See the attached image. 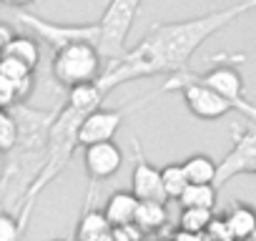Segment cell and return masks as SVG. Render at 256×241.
<instances>
[{
  "mask_svg": "<svg viewBox=\"0 0 256 241\" xmlns=\"http://www.w3.org/2000/svg\"><path fill=\"white\" fill-rule=\"evenodd\" d=\"M3 3H6L8 8H23V6L33 3V0H3Z\"/></svg>",
  "mask_w": 256,
  "mask_h": 241,
  "instance_id": "83f0119b",
  "label": "cell"
},
{
  "mask_svg": "<svg viewBox=\"0 0 256 241\" xmlns=\"http://www.w3.org/2000/svg\"><path fill=\"white\" fill-rule=\"evenodd\" d=\"M236 176H256V120L231 126V151L218 161V174L214 186L221 191Z\"/></svg>",
  "mask_w": 256,
  "mask_h": 241,
  "instance_id": "8992f818",
  "label": "cell"
},
{
  "mask_svg": "<svg viewBox=\"0 0 256 241\" xmlns=\"http://www.w3.org/2000/svg\"><path fill=\"white\" fill-rule=\"evenodd\" d=\"M211 221H214V208H201V206H186L178 216V226L194 234H206Z\"/></svg>",
  "mask_w": 256,
  "mask_h": 241,
  "instance_id": "ffe728a7",
  "label": "cell"
},
{
  "mask_svg": "<svg viewBox=\"0 0 256 241\" xmlns=\"http://www.w3.org/2000/svg\"><path fill=\"white\" fill-rule=\"evenodd\" d=\"M10 16L23 28H28L38 40L48 43L53 50L70 46V43H78V40H88V43L100 46V23H53V20L38 18L23 8H16Z\"/></svg>",
  "mask_w": 256,
  "mask_h": 241,
  "instance_id": "5b68a950",
  "label": "cell"
},
{
  "mask_svg": "<svg viewBox=\"0 0 256 241\" xmlns=\"http://www.w3.org/2000/svg\"><path fill=\"white\" fill-rule=\"evenodd\" d=\"M83 166L93 184H103L113 178L123 166V151L113 141H100L93 146H83Z\"/></svg>",
  "mask_w": 256,
  "mask_h": 241,
  "instance_id": "30bf717a",
  "label": "cell"
},
{
  "mask_svg": "<svg viewBox=\"0 0 256 241\" xmlns=\"http://www.w3.org/2000/svg\"><path fill=\"white\" fill-rule=\"evenodd\" d=\"M168 221L166 214V204L161 201H141L138 204V214H136V226L141 231H156Z\"/></svg>",
  "mask_w": 256,
  "mask_h": 241,
  "instance_id": "e0dca14e",
  "label": "cell"
},
{
  "mask_svg": "<svg viewBox=\"0 0 256 241\" xmlns=\"http://www.w3.org/2000/svg\"><path fill=\"white\" fill-rule=\"evenodd\" d=\"M110 228H113V226H110V221L106 218V214L88 208V211L80 216V221H78L76 241H98V238H100L103 234H108Z\"/></svg>",
  "mask_w": 256,
  "mask_h": 241,
  "instance_id": "2e32d148",
  "label": "cell"
},
{
  "mask_svg": "<svg viewBox=\"0 0 256 241\" xmlns=\"http://www.w3.org/2000/svg\"><path fill=\"white\" fill-rule=\"evenodd\" d=\"M98 241H116V236H113V234H110V231H108V234H103V236H100V238H98Z\"/></svg>",
  "mask_w": 256,
  "mask_h": 241,
  "instance_id": "f1b7e54d",
  "label": "cell"
},
{
  "mask_svg": "<svg viewBox=\"0 0 256 241\" xmlns=\"http://www.w3.org/2000/svg\"><path fill=\"white\" fill-rule=\"evenodd\" d=\"M3 56H13L23 63H28L33 70L38 68L40 63V46H38V38L30 33V36H16L10 43L3 46Z\"/></svg>",
  "mask_w": 256,
  "mask_h": 241,
  "instance_id": "5bb4252c",
  "label": "cell"
},
{
  "mask_svg": "<svg viewBox=\"0 0 256 241\" xmlns=\"http://www.w3.org/2000/svg\"><path fill=\"white\" fill-rule=\"evenodd\" d=\"M10 110L18 118L20 136L16 148L3 154L6 161H3V176H0V198H3V211L20 216L30 188L36 186L38 176L48 164L50 128L60 113V106L33 108L23 100L16 103Z\"/></svg>",
  "mask_w": 256,
  "mask_h": 241,
  "instance_id": "7a4b0ae2",
  "label": "cell"
},
{
  "mask_svg": "<svg viewBox=\"0 0 256 241\" xmlns=\"http://www.w3.org/2000/svg\"><path fill=\"white\" fill-rule=\"evenodd\" d=\"M30 73H33V68L28 63H23V60H18L13 56H0V76H6L10 80H20Z\"/></svg>",
  "mask_w": 256,
  "mask_h": 241,
  "instance_id": "603a6c76",
  "label": "cell"
},
{
  "mask_svg": "<svg viewBox=\"0 0 256 241\" xmlns=\"http://www.w3.org/2000/svg\"><path fill=\"white\" fill-rule=\"evenodd\" d=\"M201 80L208 83L211 88H216L224 98H228L234 103V108H236V100H241L244 90H246L244 78H241V73L234 66H216V68L201 73Z\"/></svg>",
  "mask_w": 256,
  "mask_h": 241,
  "instance_id": "7c38bea8",
  "label": "cell"
},
{
  "mask_svg": "<svg viewBox=\"0 0 256 241\" xmlns=\"http://www.w3.org/2000/svg\"><path fill=\"white\" fill-rule=\"evenodd\" d=\"M18 103V88L16 80L0 76V108H13Z\"/></svg>",
  "mask_w": 256,
  "mask_h": 241,
  "instance_id": "cb8c5ba5",
  "label": "cell"
},
{
  "mask_svg": "<svg viewBox=\"0 0 256 241\" xmlns=\"http://www.w3.org/2000/svg\"><path fill=\"white\" fill-rule=\"evenodd\" d=\"M216 196H218V188L214 184H188V188L184 191L178 204H181V208H186V206L214 208L216 206Z\"/></svg>",
  "mask_w": 256,
  "mask_h": 241,
  "instance_id": "ac0fdd59",
  "label": "cell"
},
{
  "mask_svg": "<svg viewBox=\"0 0 256 241\" xmlns=\"http://www.w3.org/2000/svg\"><path fill=\"white\" fill-rule=\"evenodd\" d=\"M144 0H110L106 6L103 16H100V53L103 58L110 63L116 58H120L128 48L126 40L131 36V28L138 18Z\"/></svg>",
  "mask_w": 256,
  "mask_h": 241,
  "instance_id": "52a82bcc",
  "label": "cell"
},
{
  "mask_svg": "<svg viewBox=\"0 0 256 241\" xmlns=\"http://www.w3.org/2000/svg\"><path fill=\"white\" fill-rule=\"evenodd\" d=\"M20 136V126L18 118L13 116L10 108H0V154H8L16 148Z\"/></svg>",
  "mask_w": 256,
  "mask_h": 241,
  "instance_id": "44dd1931",
  "label": "cell"
},
{
  "mask_svg": "<svg viewBox=\"0 0 256 241\" xmlns=\"http://www.w3.org/2000/svg\"><path fill=\"white\" fill-rule=\"evenodd\" d=\"M251 10H256V0H238L228 8L211 10L198 18L154 23L134 48H128L120 58L106 66V73L98 78V83L106 93H110L120 83H131L161 73L174 76L178 70H188V60L211 36H216L221 28L231 26Z\"/></svg>",
  "mask_w": 256,
  "mask_h": 241,
  "instance_id": "6da1fadb",
  "label": "cell"
},
{
  "mask_svg": "<svg viewBox=\"0 0 256 241\" xmlns=\"http://www.w3.org/2000/svg\"><path fill=\"white\" fill-rule=\"evenodd\" d=\"M184 168H186V176L191 184H214L216 181V174H218V164L206 156V154H194L184 161Z\"/></svg>",
  "mask_w": 256,
  "mask_h": 241,
  "instance_id": "9a60e30c",
  "label": "cell"
},
{
  "mask_svg": "<svg viewBox=\"0 0 256 241\" xmlns=\"http://www.w3.org/2000/svg\"><path fill=\"white\" fill-rule=\"evenodd\" d=\"M226 221L234 234V241H248L256 234V211L246 204H234L226 214Z\"/></svg>",
  "mask_w": 256,
  "mask_h": 241,
  "instance_id": "4fadbf2b",
  "label": "cell"
},
{
  "mask_svg": "<svg viewBox=\"0 0 256 241\" xmlns=\"http://www.w3.org/2000/svg\"><path fill=\"white\" fill-rule=\"evenodd\" d=\"M171 90H178L186 108L201 120H218L221 116L236 110L228 98H224L216 88L204 83L201 73L194 70H178L168 76V80L158 88V93H171Z\"/></svg>",
  "mask_w": 256,
  "mask_h": 241,
  "instance_id": "277c9868",
  "label": "cell"
},
{
  "mask_svg": "<svg viewBox=\"0 0 256 241\" xmlns=\"http://www.w3.org/2000/svg\"><path fill=\"white\" fill-rule=\"evenodd\" d=\"M136 106H128V108H96L90 110L83 124H80V131H78V141L80 146H93V144H100V141H113L116 134L120 131L123 126V118L128 110H134Z\"/></svg>",
  "mask_w": 256,
  "mask_h": 241,
  "instance_id": "9c48e42d",
  "label": "cell"
},
{
  "mask_svg": "<svg viewBox=\"0 0 256 241\" xmlns=\"http://www.w3.org/2000/svg\"><path fill=\"white\" fill-rule=\"evenodd\" d=\"M164 174V188H166V198L168 201H178L184 196V191L188 188V176H186V168L184 164H168L161 168Z\"/></svg>",
  "mask_w": 256,
  "mask_h": 241,
  "instance_id": "d6986e66",
  "label": "cell"
},
{
  "mask_svg": "<svg viewBox=\"0 0 256 241\" xmlns=\"http://www.w3.org/2000/svg\"><path fill=\"white\" fill-rule=\"evenodd\" d=\"M134 171H131V191L141 201H161L166 204V188H164V174L158 166H154L141 148V141L134 136Z\"/></svg>",
  "mask_w": 256,
  "mask_h": 241,
  "instance_id": "ba28073f",
  "label": "cell"
},
{
  "mask_svg": "<svg viewBox=\"0 0 256 241\" xmlns=\"http://www.w3.org/2000/svg\"><path fill=\"white\" fill-rule=\"evenodd\" d=\"M23 231H26V226H23L20 216H16L10 211L0 214V241H20Z\"/></svg>",
  "mask_w": 256,
  "mask_h": 241,
  "instance_id": "7402d4cb",
  "label": "cell"
},
{
  "mask_svg": "<svg viewBox=\"0 0 256 241\" xmlns=\"http://www.w3.org/2000/svg\"><path fill=\"white\" fill-rule=\"evenodd\" d=\"M236 110H241L246 118H254V120H256V103L241 98V100H236Z\"/></svg>",
  "mask_w": 256,
  "mask_h": 241,
  "instance_id": "d4e9b609",
  "label": "cell"
},
{
  "mask_svg": "<svg viewBox=\"0 0 256 241\" xmlns=\"http://www.w3.org/2000/svg\"><path fill=\"white\" fill-rule=\"evenodd\" d=\"M174 241H206V238H204V234H194V231H184L181 228Z\"/></svg>",
  "mask_w": 256,
  "mask_h": 241,
  "instance_id": "484cf974",
  "label": "cell"
},
{
  "mask_svg": "<svg viewBox=\"0 0 256 241\" xmlns=\"http://www.w3.org/2000/svg\"><path fill=\"white\" fill-rule=\"evenodd\" d=\"M16 36H13V30H10V26L8 23H3L0 26V46H6V43H10Z\"/></svg>",
  "mask_w": 256,
  "mask_h": 241,
  "instance_id": "4316f807",
  "label": "cell"
},
{
  "mask_svg": "<svg viewBox=\"0 0 256 241\" xmlns=\"http://www.w3.org/2000/svg\"><path fill=\"white\" fill-rule=\"evenodd\" d=\"M138 204H141V198L134 191H113L106 201L103 214L113 228H128L131 224H136Z\"/></svg>",
  "mask_w": 256,
  "mask_h": 241,
  "instance_id": "8fae6325",
  "label": "cell"
},
{
  "mask_svg": "<svg viewBox=\"0 0 256 241\" xmlns=\"http://www.w3.org/2000/svg\"><path fill=\"white\" fill-rule=\"evenodd\" d=\"M106 66H108V60L103 58V53L96 43L78 40V43H70V46L53 50L50 70H53L56 83L60 88L70 90L76 86L98 80L106 73Z\"/></svg>",
  "mask_w": 256,
  "mask_h": 241,
  "instance_id": "3957f363",
  "label": "cell"
}]
</instances>
